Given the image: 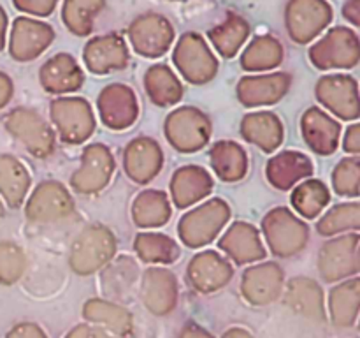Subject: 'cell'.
Returning a JSON list of instances; mask_svg holds the SVG:
<instances>
[{"instance_id": "obj_46", "label": "cell", "mask_w": 360, "mask_h": 338, "mask_svg": "<svg viewBox=\"0 0 360 338\" xmlns=\"http://www.w3.org/2000/svg\"><path fill=\"white\" fill-rule=\"evenodd\" d=\"M6 338H48L44 330L35 323H21L16 324L13 330L7 333Z\"/></svg>"}, {"instance_id": "obj_15", "label": "cell", "mask_w": 360, "mask_h": 338, "mask_svg": "<svg viewBox=\"0 0 360 338\" xmlns=\"http://www.w3.org/2000/svg\"><path fill=\"white\" fill-rule=\"evenodd\" d=\"M315 94L316 99L340 118L355 120L359 116V87L355 77L348 74H329L320 77Z\"/></svg>"}, {"instance_id": "obj_21", "label": "cell", "mask_w": 360, "mask_h": 338, "mask_svg": "<svg viewBox=\"0 0 360 338\" xmlns=\"http://www.w3.org/2000/svg\"><path fill=\"white\" fill-rule=\"evenodd\" d=\"M162 164L164 154L157 141L151 137H137L130 141L123 151V168L127 176L141 185L151 182L160 173Z\"/></svg>"}, {"instance_id": "obj_4", "label": "cell", "mask_w": 360, "mask_h": 338, "mask_svg": "<svg viewBox=\"0 0 360 338\" xmlns=\"http://www.w3.org/2000/svg\"><path fill=\"white\" fill-rule=\"evenodd\" d=\"M309 60L320 70L352 69L360 60L359 37L352 28H330L309 48Z\"/></svg>"}, {"instance_id": "obj_18", "label": "cell", "mask_w": 360, "mask_h": 338, "mask_svg": "<svg viewBox=\"0 0 360 338\" xmlns=\"http://www.w3.org/2000/svg\"><path fill=\"white\" fill-rule=\"evenodd\" d=\"M232 277H234V268L213 250L197 254L186 268L190 287L200 294H211L225 287Z\"/></svg>"}, {"instance_id": "obj_11", "label": "cell", "mask_w": 360, "mask_h": 338, "mask_svg": "<svg viewBox=\"0 0 360 338\" xmlns=\"http://www.w3.org/2000/svg\"><path fill=\"white\" fill-rule=\"evenodd\" d=\"M360 266L359 257V234L340 236L323 243L319 254V270L326 282L347 280L352 275H357Z\"/></svg>"}, {"instance_id": "obj_23", "label": "cell", "mask_w": 360, "mask_h": 338, "mask_svg": "<svg viewBox=\"0 0 360 338\" xmlns=\"http://www.w3.org/2000/svg\"><path fill=\"white\" fill-rule=\"evenodd\" d=\"M292 76L288 73H271L260 76H245L238 83V99L241 104L253 106L274 104L290 90Z\"/></svg>"}, {"instance_id": "obj_24", "label": "cell", "mask_w": 360, "mask_h": 338, "mask_svg": "<svg viewBox=\"0 0 360 338\" xmlns=\"http://www.w3.org/2000/svg\"><path fill=\"white\" fill-rule=\"evenodd\" d=\"M139 266L130 256L116 257L108 263L101 273V292L108 301L129 303L136 291Z\"/></svg>"}, {"instance_id": "obj_35", "label": "cell", "mask_w": 360, "mask_h": 338, "mask_svg": "<svg viewBox=\"0 0 360 338\" xmlns=\"http://www.w3.org/2000/svg\"><path fill=\"white\" fill-rule=\"evenodd\" d=\"M146 94L157 106H172L183 97V84L164 63L150 67L144 74Z\"/></svg>"}, {"instance_id": "obj_30", "label": "cell", "mask_w": 360, "mask_h": 338, "mask_svg": "<svg viewBox=\"0 0 360 338\" xmlns=\"http://www.w3.org/2000/svg\"><path fill=\"white\" fill-rule=\"evenodd\" d=\"M329 319L336 327L355 326L360 305V280L357 277L341 280L329 292Z\"/></svg>"}, {"instance_id": "obj_54", "label": "cell", "mask_w": 360, "mask_h": 338, "mask_svg": "<svg viewBox=\"0 0 360 338\" xmlns=\"http://www.w3.org/2000/svg\"><path fill=\"white\" fill-rule=\"evenodd\" d=\"M91 338H120V337H115V334L105 333V331L98 330V327H94V333H91Z\"/></svg>"}, {"instance_id": "obj_32", "label": "cell", "mask_w": 360, "mask_h": 338, "mask_svg": "<svg viewBox=\"0 0 360 338\" xmlns=\"http://www.w3.org/2000/svg\"><path fill=\"white\" fill-rule=\"evenodd\" d=\"M241 134L246 141L271 154L283 141V125L280 118L271 111L250 113L243 118Z\"/></svg>"}, {"instance_id": "obj_55", "label": "cell", "mask_w": 360, "mask_h": 338, "mask_svg": "<svg viewBox=\"0 0 360 338\" xmlns=\"http://www.w3.org/2000/svg\"><path fill=\"white\" fill-rule=\"evenodd\" d=\"M4 217V204H2V201H0V218Z\"/></svg>"}, {"instance_id": "obj_53", "label": "cell", "mask_w": 360, "mask_h": 338, "mask_svg": "<svg viewBox=\"0 0 360 338\" xmlns=\"http://www.w3.org/2000/svg\"><path fill=\"white\" fill-rule=\"evenodd\" d=\"M6 35H7V14L4 7L0 6V51L6 48Z\"/></svg>"}, {"instance_id": "obj_47", "label": "cell", "mask_w": 360, "mask_h": 338, "mask_svg": "<svg viewBox=\"0 0 360 338\" xmlns=\"http://www.w3.org/2000/svg\"><path fill=\"white\" fill-rule=\"evenodd\" d=\"M343 148H345V151H348L350 155L360 154V125L359 123H354V125L348 127L347 134H345Z\"/></svg>"}, {"instance_id": "obj_2", "label": "cell", "mask_w": 360, "mask_h": 338, "mask_svg": "<svg viewBox=\"0 0 360 338\" xmlns=\"http://www.w3.org/2000/svg\"><path fill=\"white\" fill-rule=\"evenodd\" d=\"M116 239L101 224L88 225L74 239L70 250V268L79 275H91L115 257Z\"/></svg>"}, {"instance_id": "obj_27", "label": "cell", "mask_w": 360, "mask_h": 338, "mask_svg": "<svg viewBox=\"0 0 360 338\" xmlns=\"http://www.w3.org/2000/svg\"><path fill=\"white\" fill-rule=\"evenodd\" d=\"M39 81L49 94H67L81 88L84 74L72 55L58 53L41 67Z\"/></svg>"}, {"instance_id": "obj_7", "label": "cell", "mask_w": 360, "mask_h": 338, "mask_svg": "<svg viewBox=\"0 0 360 338\" xmlns=\"http://www.w3.org/2000/svg\"><path fill=\"white\" fill-rule=\"evenodd\" d=\"M172 60L179 74L193 84L207 83L218 73L217 56L207 48L206 41L195 32H188L179 37Z\"/></svg>"}, {"instance_id": "obj_20", "label": "cell", "mask_w": 360, "mask_h": 338, "mask_svg": "<svg viewBox=\"0 0 360 338\" xmlns=\"http://www.w3.org/2000/svg\"><path fill=\"white\" fill-rule=\"evenodd\" d=\"M98 113L109 129H129L137 118V97L127 84L112 83L98 95Z\"/></svg>"}, {"instance_id": "obj_13", "label": "cell", "mask_w": 360, "mask_h": 338, "mask_svg": "<svg viewBox=\"0 0 360 338\" xmlns=\"http://www.w3.org/2000/svg\"><path fill=\"white\" fill-rule=\"evenodd\" d=\"M115 173V157L101 143L88 144L81 157V168L70 176V187L79 194L101 192Z\"/></svg>"}, {"instance_id": "obj_19", "label": "cell", "mask_w": 360, "mask_h": 338, "mask_svg": "<svg viewBox=\"0 0 360 338\" xmlns=\"http://www.w3.org/2000/svg\"><path fill=\"white\" fill-rule=\"evenodd\" d=\"M129 48L122 35L108 34L90 39L83 49L84 65L94 74H108L129 65Z\"/></svg>"}, {"instance_id": "obj_12", "label": "cell", "mask_w": 360, "mask_h": 338, "mask_svg": "<svg viewBox=\"0 0 360 338\" xmlns=\"http://www.w3.org/2000/svg\"><path fill=\"white\" fill-rule=\"evenodd\" d=\"M74 213V201L60 182H42L25 206V215L34 224H53Z\"/></svg>"}, {"instance_id": "obj_39", "label": "cell", "mask_w": 360, "mask_h": 338, "mask_svg": "<svg viewBox=\"0 0 360 338\" xmlns=\"http://www.w3.org/2000/svg\"><path fill=\"white\" fill-rule=\"evenodd\" d=\"M134 250L137 257L144 263L151 264H171L179 259L181 250L172 238L158 232H141L136 236Z\"/></svg>"}, {"instance_id": "obj_10", "label": "cell", "mask_w": 360, "mask_h": 338, "mask_svg": "<svg viewBox=\"0 0 360 338\" xmlns=\"http://www.w3.org/2000/svg\"><path fill=\"white\" fill-rule=\"evenodd\" d=\"M129 39L137 55L158 58L171 48L174 41V28L162 14L148 13L130 23Z\"/></svg>"}, {"instance_id": "obj_38", "label": "cell", "mask_w": 360, "mask_h": 338, "mask_svg": "<svg viewBox=\"0 0 360 338\" xmlns=\"http://www.w3.org/2000/svg\"><path fill=\"white\" fill-rule=\"evenodd\" d=\"M281 62H283V46L271 35H259L253 39L241 56L243 69L252 73L271 70Z\"/></svg>"}, {"instance_id": "obj_26", "label": "cell", "mask_w": 360, "mask_h": 338, "mask_svg": "<svg viewBox=\"0 0 360 338\" xmlns=\"http://www.w3.org/2000/svg\"><path fill=\"white\" fill-rule=\"evenodd\" d=\"M83 319L98 330L115 337L125 338L134 331V317L129 310L118 303L102 298H91L83 305Z\"/></svg>"}, {"instance_id": "obj_51", "label": "cell", "mask_w": 360, "mask_h": 338, "mask_svg": "<svg viewBox=\"0 0 360 338\" xmlns=\"http://www.w3.org/2000/svg\"><path fill=\"white\" fill-rule=\"evenodd\" d=\"M91 333H94V327L90 324H77L65 334V338H91Z\"/></svg>"}, {"instance_id": "obj_8", "label": "cell", "mask_w": 360, "mask_h": 338, "mask_svg": "<svg viewBox=\"0 0 360 338\" xmlns=\"http://www.w3.org/2000/svg\"><path fill=\"white\" fill-rule=\"evenodd\" d=\"M333 7L327 0H290L285 11L288 35L297 44H308L333 21Z\"/></svg>"}, {"instance_id": "obj_28", "label": "cell", "mask_w": 360, "mask_h": 338, "mask_svg": "<svg viewBox=\"0 0 360 338\" xmlns=\"http://www.w3.org/2000/svg\"><path fill=\"white\" fill-rule=\"evenodd\" d=\"M302 136L315 154L330 155L340 143L341 127L333 116L319 108H309L301 120Z\"/></svg>"}, {"instance_id": "obj_41", "label": "cell", "mask_w": 360, "mask_h": 338, "mask_svg": "<svg viewBox=\"0 0 360 338\" xmlns=\"http://www.w3.org/2000/svg\"><path fill=\"white\" fill-rule=\"evenodd\" d=\"M330 192L320 180H306L292 192V206L301 217L315 218L329 204Z\"/></svg>"}, {"instance_id": "obj_49", "label": "cell", "mask_w": 360, "mask_h": 338, "mask_svg": "<svg viewBox=\"0 0 360 338\" xmlns=\"http://www.w3.org/2000/svg\"><path fill=\"white\" fill-rule=\"evenodd\" d=\"M343 16L357 28L360 25V0H348L343 7Z\"/></svg>"}, {"instance_id": "obj_14", "label": "cell", "mask_w": 360, "mask_h": 338, "mask_svg": "<svg viewBox=\"0 0 360 338\" xmlns=\"http://www.w3.org/2000/svg\"><path fill=\"white\" fill-rule=\"evenodd\" d=\"M139 298L153 315H169L178 305L179 287L174 273L167 268H148L141 278Z\"/></svg>"}, {"instance_id": "obj_50", "label": "cell", "mask_w": 360, "mask_h": 338, "mask_svg": "<svg viewBox=\"0 0 360 338\" xmlns=\"http://www.w3.org/2000/svg\"><path fill=\"white\" fill-rule=\"evenodd\" d=\"M13 97V80L6 73H0V109Z\"/></svg>"}, {"instance_id": "obj_48", "label": "cell", "mask_w": 360, "mask_h": 338, "mask_svg": "<svg viewBox=\"0 0 360 338\" xmlns=\"http://www.w3.org/2000/svg\"><path fill=\"white\" fill-rule=\"evenodd\" d=\"M176 338H214L206 327H202L197 323H186L183 324V327L179 330L178 337Z\"/></svg>"}, {"instance_id": "obj_42", "label": "cell", "mask_w": 360, "mask_h": 338, "mask_svg": "<svg viewBox=\"0 0 360 338\" xmlns=\"http://www.w3.org/2000/svg\"><path fill=\"white\" fill-rule=\"evenodd\" d=\"M360 227V204L357 201L354 203L336 204L330 208L326 215L316 224V231L322 236H333L336 232L354 229L357 231Z\"/></svg>"}, {"instance_id": "obj_3", "label": "cell", "mask_w": 360, "mask_h": 338, "mask_svg": "<svg viewBox=\"0 0 360 338\" xmlns=\"http://www.w3.org/2000/svg\"><path fill=\"white\" fill-rule=\"evenodd\" d=\"M262 232L271 252L290 257L301 252L309 238V229L288 208H274L264 217Z\"/></svg>"}, {"instance_id": "obj_45", "label": "cell", "mask_w": 360, "mask_h": 338, "mask_svg": "<svg viewBox=\"0 0 360 338\" xmlns=\"http://www.w3.org/2000/svg\"><path fill=\"white\" fill-rule=\"evenodd\" d=\"M58 0H13L14 7L32 16H49L55 11Z\"/></svg>"}, {"instance_id": "obj_17", "label": "cell", "mask_w": 360, "mask_h": 338, "mask_svg": "<svg viewBox=\"0 0 360 338\" xmlns=\"http://www.w3.org/2000/svg\"><path fill=\"white\" fill-rule=\"evenodd\" d=\"M285 287V277L276 263H264L248 268L241 278L243 298L255 306L276 301Z\"/></svg>"}, {"instance_id": "obj_22", "label": "cell", "mask_w": 360, "mask_h": 338, "mask_svg": "<svg viewBox=\"0 0 360 338\" xmlns=\"http://www.w3.org/2000/svg\"><path fill=\"white\" fill-rule=\"evenodd\" d=\"M285 305L297 315L315 323H326L327 310L323 291L313 278L295 277L283 287Z\"/></svg>"}, {"instance_id": "obj_29", "label": "cell", "mask_w": 360, "mask_h": 338, "mask_svg": "<svg viewBox=\"0 0 360 338\" xmlns=\"http://www.w3.org/2000/svg\"><path fill=\"white\" fill-rule=\"evenodd\" d=\"M213 190V180L206 169L199 165H185L172 175L171 194L178 208H188L190 204L204 199Z\"/></svg>"}, {"instance_id": "obj_6", "label": "cell", "mask_w": 360, "mask_h": 338, "mask_svg": "<svg viewBox=\"0 0 360 338\" xmlns=\"http://www.w3.org/2000/svg\"><path fill=\"white\" fill-rule=\"evenodd\" d=\"M53 125L62 141L79 144L86 141L95 130V118L90 102L81 97H60L49 104Z\"/></svg>"}, {"instance_id": "obj_52", "label": "cell", "mask_w": 360, "mask_h": 338, "mask_svg": "<svg viewBox=\"0 0 360 338\" xmlns=\"http://www.w3.org/2000/svg\"><path fill=\"white\" fill-rule=\"evenodd\" d=\"M221 338H255V337H253L248 330H245V327H229V330L221 334Z\"/></svg>"}, {"instance_id": "obj_37", "label": "cell", "mask_w": 360, "mask_h": 338, "mask_svg": "<svg viewBox=\"0 0 360 338\" xmlns=\"http://www.w3.org/2000/svg\"><path fill=\"white\" fill-rule=\"evenodd\" d=\"M132 218L139 227H160L171 218V204L162 190H144L132 204Z\"/></svg>"}, {"instance_id": "obj_16", "label": "cell", "mask_w": 360, "mask_h": 338, "mask_svg": "<svg viewBox=\"0 0 360 338\" xmlns=\"http://www.w3.org/2000/svg\"><path fill=\"white\" fill-rule=\"evenodd\" d=\"M55 30L48 23L34 18L20 16L13 21L9 37V53L18 62H30L49 48Z\"/></svg>"}, {"instance_id": "obj_31", "label": "cell", "mask_w": 360, "mask_h": 338, "mask_svg": "<svg viewBox=\"0 0 360 338\" xmlns=\"http://www.w3.org/2000/svg\"><path fill=\"white\" fill-rule=\"evenodd\" d=\"M311 173V161L301 151H283L267 162V180L280 190H288Z\"/></svg>"}, {"instance_id": "obj_44", "label": "cell", "mask_w": 360, "mask_h": 338, "mask_svg": "<svg viewBox=\"0 0 360 338\" xmlns=\"http://www.w3.org/2000/svg\"><path fill=\"white\" fill-rule=\"evenodd\" d=\"M25 252L11 242H0V284L11 285L20 280L25 271Z\"/></svg>"}, {"instance_id": "obj_34", "label": "cell", "mask_w": 360, "mask_h": 338, "mask_svg": "<svg viewBox=\"0 0 360 338\" xmlns=\"http://www.w3.org/2000/svg\"><path fill=\"white\" fill-rule=\"evenodd\" d=\"M211 165L224 182H238L248 171V155L234 141H220L210 151Z\"/></svg>"}, {"instance_id": "obj_33", "label": "cell", "mask_w": 360, "mask_h": 338, "mask_svg": "<svg viewBox=\"0 0 360 338\" xmlns=\"http://www.w3.org/2000/svg\"><path fill=\"white\" fill-rule=\"evenodd\" d=\"M30 189V175L27 168L16 157L0 154V196L11 208H18L23 203Z\"/></svg>"}, {"instance_id": "obj_25", "label": "cell", "mask_w": 360, "mask_h": 338, "mask_svg": "<svg viewBox=\"0 0 360 338\" xmlns=\"http://www.w3.org/2000/svg\"><path fill=\"white\" fill-rule=\"evenodd\" d=\"M218 246L236 264H248L266 257L259 229L246 222H234L220 238Z\"/></svg>"}, {"instance_id": "obj_1", "label": "cell", "mask_w": 360, "mask_h": 338, "mask_svg": "<svg viewBox=\"0 0 360 338\" xmlns=\"http://www.w3.org/2000/svg\"><path fill=\"white\" fill-rule=\"evenodd\" d=\"M231 218V208L224 199H210L183 215L178 225L179 239L190 249L207 245L218 236Z\"/></svg>"}, {"instance_id": "obj_9", "label": "cell", "mask_w": 360, "mask_h": 338, "mask_svg": "<svg viewBox=\"0 0 360 338\" xmlns=\"http://www.w3.org/2000/svg\"><path fill=\"white\" fill-rule=\"evenodd\" d=\"M7 132L13 134L34 157L44 158L55 148V134L41 115L28 108H16L4 118Z\"/></svg>"}, {"instance_id": "obj_43", "label": "cell", "mask_w": 360, "mask_h": 338, "mask_svg": "<svg viewBox=\"0 0 360 338\" xmlns=\"http://www.w3.org/2000/svg\"><path fill=\"white\" fill-rule=\"evenodd\" d=\"M333 189L340 196L359 197L360 192V158L359 155L343 158L333 173Z\"/></svg>"}, {"instance_id": "obj_40", "label": "cell", "mask_w": 360, "mask_h": 338, "mask_svg": "<svg viewBox=\"0 0 360 338\" xmlns=\"http://www.w3.org/2000/svg\"><path fill=\"white\" fill-rule=\"evenodd\" d=\"M105 0H63L62 21L74 35L91 34L97 14L104 9Z\"/></svg>"}, {"instance_id": "obj_5", "label": "cell", "mask_w": 360, "mask_h": 338, "mask_svg": "<svg viewBox=\"0 0 360 338\" xmlns=\"http://www.w3.org/2000/svg\"><path fill=\"white\" fill-rule=\"evenodd\" d=\"M165 137L181 154H192L206 146L211 136V122L197 108H179L165 118Z\"/></svg>"}, {"instance_id": "obj_36", "label": "cell", "mask_w": 360, "mask_h": 338, "mask_svg": "<svg viewBox=\"0 0 360 338\" xmlns=\"http://www.w3.org/2000/svg\"><path fill=\"white\" fill-rule=\"evenodd\" d=\"M250 35V25L243 16L229 13L224 23L211 28L207 37L224 58H232Z\"/></svg>"}]
</instances>
